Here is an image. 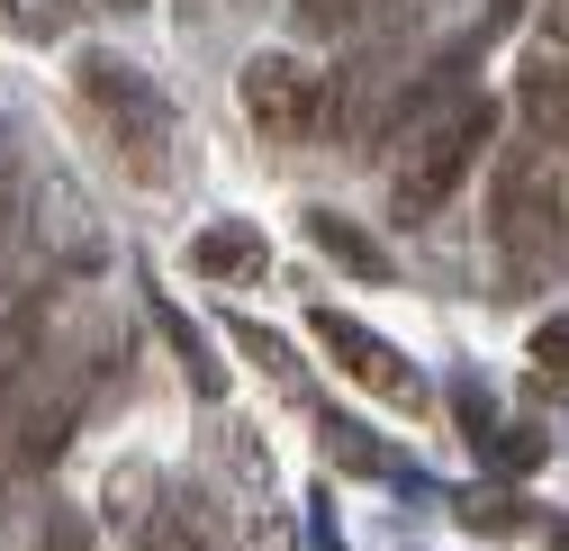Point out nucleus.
Returning <instances> with one entry per match:
<instances>
[{"label":"nucleus","mask_w":569,"mask_h":551,"mask_svg":"<svg viewBox=\"0 0 569 551\" xmlns=\"http://www.w3.org/2000/svg\"><path fill=\"white\" fill-rule=\"evenodd\" d=\"M497 146V100L470 82H416L398 127H389V218L425 227L435 209H452V190L479 172V154Z\"/></svg>","instance_id":"nucleus-1"},{"label":"nucleus","mask_w":569,"mask_h":551,"mask_svg":"<svg viewBox=\"0 0 569 551\" xmlns=\"http://www.w3.org/2000/svg\"><path fill=\"white\" fill-rule=\"evenodd\" d=\"M488 253H497V290L533 299L569 271V154L525 136L497 154L488 181Z\"/></svg>","instance_id":"nucleus-2"},{"label":"nucleus","mask_w":569,"mask_h":551,"mask_svg":"<svg viewBox=\"0 0 569 551\" xmlns=\"http://www.w3.org/2000/svg\"><path fill=\"white\" fill-rule=\"evenodd\" d=\"M73 109H82V127L100 136V154H109L136 190L172 181L181 118H172V100L136 73L127 54H109V46H82V54H73Z\"/></svg>","instance_id":"nucleus-3"},{"label":"nucleus","mask_w":569,"mask_h":551,"mask_svg":"<svg viewBox=\"0 0 569 551\" xmlns=\"http://www.w3.org/2000/svg\"><path fill=\"white\" fill-rule=\"evenodd\" d=\"M100 380H109V334H82L73 353H63V343H46V362L28 371L19 407H10V434H0V443H10V470H54L63 443L82 434Z\"/></svg>","instance_id":"nucleus-4"},{"label":"nucleus","mask_w":569,"mask_h":551,"mask_svg":"<svg viewBox=\"0 0 569 551\" xmlns=\"http://www.w3.org/2000/svg\"><path fill=\"white\" fill-rule=\"evenodd\" d=\"M236 91H244V118L271 136V146H326V136H335V82H326V63H308L290 46H262Z\"/></svg>","instance_id":"nucleus-5"},{"label":"nucleus","mask_w":569,"mask_h":551,"mask_svg":"<svg viewBox=\"0 0 569 551\" xmlns=\"http://www.w3.org/2000/svg\"><path fill=\"white\" fill-rule=\"evenodd\" d=\"M308 334L326 343V362H335L352 389H362V398H380V407H407V417H425V398H435V389H425V371L398 353L389 334L352 325L343 308H308Z\"/></svg>","instance_id":"nucleus-6"},{"label":"nucleus","mask_w":569,"mask_h":551,"mask_svg":"<svg viewBox=\"0 0 569 551\" xmlns=\"http://www.w3.org/2000/svg\"><path fill=\"white\" fill-rule=\"evenodd\" d=\"M28 236H37V253L63 271V281H82V271L109 262V236H100V218H91V199L63 181V172H46V181L28 190Z\"/></svg>","instance_id":"nucleus-7"},{"label":"nucleus","mask_w":569,"mask_h":551,"mask_svg":"<svg viewBox=\"0 0 569 551\" xmlns=\"http://www.w3.org/2000/svg\"><path fill=\"white\" fill-rule=\"evenodd\" d=\"M54 325H63V290H54V281H37L28 299H10V308H0V434H10V407H19L28 371L46 362Z\"/></svg>","instance_id":"nucleus-8"},{"label":"nucleus","mask_w":569,"mask_h":551,"mask_svg":"<svg viewBox=\"0 0 569 551\" xmlns=\"http://www.w3.org/2000/svg\"><path fill=\"white\" fill-rule=\"evenodd\" d=\"M136 551H227V515L208 479H181V489L154 507V524L136 533Z\"/></svg>","instance_id":"nucleus-9"},{"label":"nucleus","mask_w":569,"mask_h":551,"mask_svg":"<svg viewBox=\"0 0 569 551\" xmlns=\"http://www.w3.org/2000/svg\"><path fill=\"white\" fill-rule=\"evenodd\" d=\"M452 417H461V443H470L488 470H533V461H542V434H533V425H507V417L488 407L479 380H452Z\"/></svg>","instance_id":"nucleus-10"},{"label":"nucleus","mask_w":569,"mask_h":551,"mask_svg":"<svg viewBox=\"0 0 569 551\" xmlns=\"http://www.w3.org/2000/svg\"><path fill=\"white\" fill-rule=\"evenodd\" d=\"M190 271H199V281H218V290H253L262 271H271V236L244 227V218H218V227L190 236Z\"/></svg>","instance_id":"nucleus-11"},{"label":"nucleus","mask_w":569,"mask_h":551,"mask_svg":"<svg viewBox=\"0 0 569 551\" xmlns=\"http://www.w3.org/2000/svg\"><path fill=\"white\" fill-rule=\"evenodd\" d=\"M516 109H525V127L542 136V146L569 154V63H560V54L533 46V54L516 63Z\"/></svg>","instance_id":"nucleus-12"},{"label":"nucleus","mask_w":569,"mask_h":551,"mask_svg":"<svg viewBox=\"0 0 569 551\" xmlns=\"http://www.w3.org/2000/svg\"><path fill=\"white\" fill-rule=\"evenodd\" d=\"M308 244H317L326 262H343L352 281H371V290H389V281H398V262L380 253V236H371V227H352L343 209H308Z\"/></svg>","instance_id":"nucleus-13"},{"label":"nucleus","mask_w":569,"mask_h":551,"mask_svg":"<svg viewBox=\"0 0 569 551\" xmlns=\"http://www.w3.org/2000/svg\"><path fill=\"white\" fill-rule=\"evenodd\" d=\"M317 443H326V461H335V470H352V479H416V461H407L398 443L362 434L352 417H317Z\"/></svg>","instance_id":"nucleus-14"},{"label":"nucleus","mask_w":569,"mask_h":551,"mask_svg":"<svg viewBox=\"0 0 569 551\" xmlns=\"http://www.w3.org/2000/svg\"><path fill=\"white\" fill-rule=\"evenodd\" d=\"M146 308H154V325H163V343H172V353H181V380L199 389V398H227V362L218 353H208V334L163 299V290H146Z\"/></svg>","instance_id":"nucleus-15"},{"label":"nucleus","mask_w":569,"mask_h":551,"mask_svg":"<svg viewBox=\"0 0 569 551\" xmlns=\"http://www.w3.org/2000/svg\"><path fill=\"white\" fill-rule=\"evenodd\" d=\"M154 507H163V479H154L146 461H118V470H109V489H100V515L136 542V533L154 524Z\"/></svg>","instance_id":"nucleus-16"},{"label":"nucleus","mask_w":569,"mask_h":551,"mask_svg":"<svg viewBox=\"0 0 569 551\" xmlns=\"http://www.w3.org/2000/svg\"><path fill=\"white\" fill-rule=\"evenodd\" d=\"M227 343H236V353H253V371H271L280 389H299V398H308V371H299V353H290V343H280V325L227 317Z\"/></svg>","instance_id":"nucleus-17"},{"label":"nucleus","mask_w":569,"mask_h":551,"mask_svg":"<svg viewBox=\"0 0 569 551\" xmlns=\"http://www.w3.org/2000/svg\"><path fill=\"white\" fill-rule=\"evenodd\" d=\"M452 515H461L470 533H525V524H533V507H525L516 489H461Z\"/></svg>","instance_id":"nucleus-18"},{"label":"nucleus","mask_w":569,"mask_h":551,"mask_svg":"<svg viewBox=\"0 0 569 551\" xmlns=\"http://www.w3.org/2000/svg\"><path fill=\"white\" fill-rule=\"evenodd\" d=\"M371 10H380V0H290V28L299 37H352Z\"/></svg>","instance_id":"nucleus-19"},{"label":"nucleus","mask_w":569,"mask_h":551,"mask_svg":"<svg viewBox=\"0 0 569 551\" xmlns=\"http://www.w3.org/2000/svg\"><path fill=\"white\" fill-rule=\"evenodd\" d=\"M28 218V172H19V146H10V127H0V271H10V236Z\"/></svg>","instance_id":"nucleus-20"},{"label":"nucleus","mask_w":569,"mask_h":551,"mask_svg":"<svg viewBox=\"0 0 569 551\" xmlns=\"http://www.w3.org/2000/svg\"><path fill=\"white\" fill-rule=\"evenodd\" d=\"M28 551H100V524L82 515V507H46L37 515V542Z\"/></svg>","instance_id":"nucleus-21"},{"label":"nucleus","mask_w":569,"mask_h":551,"mask_svg":"<svg viewBox=\"0 0 569 551\" xmlns=\"http://www.w3.org/2000/svg\"><path fill=\"white\" fill-rule=\"evenodd\" d=\"M533 371L542 380H569V317H542L533 325Z\"/></svg>","instance_id":"nucleus-22"},{"label":"nucleus","mask_w":569,"mask_h":551,"mask_svg":"<svg viewBox=\"0 0 569 551\" xmlns=\"http://www.w3.org/2000/svg\"><path fill=\"white\" fill-rule=\"evenodd\" d=\"M533 46L542 54H569V0H533Z\"/></svg>","instance_id":"nucleus-23"},{"label":"nucleus","mask_w":569,"mask_h":551,"mask_svg":"<svg viewBox=\"0 0 569 551\" xmlns=\"http://www.w3.org/2000/svg\"><path fill=\"white\" fill-rule=\"evenodd\" d=\"M0 37H46V10H28V0H0Z\"/></svg>","instance_id":"nucleus-24"},{"label":"nucleus","mask_w":569,"mask_h":551,"mask_svg":"<svg viewBox=\"0 0 569 551\" xmlns=\"http://www.w3.org/2000/svg\"><path fill=\"white\" fill-rule=\"evenodd\" d=\"M516 19H533V0H488V28H516Z\"/></svg>","instance_id":"nucleus-25"},{"label":"nucleus","mask_w":569,"mask_h":551,"mask_svg":"<svg viewBox=\"0 0 569 551\" xmlns=\"http://www.w3.org/2000/svg\"><path fill=\"white\" fill-rule=\"evenodd\" d=\"M317 542H326V551H343V533H335V498H317Z\"/></svg>","instance_id":"nucleus-26"},{"label":"nucleus","mask_w":569,"mask_h":551,"mask_svg":"<svg viewBox=\"0 0 569 551\" xmlns=\"http://www.w3.org/2000/svg\"><path fill=\"white\" fill-rule=\"evenodd\" d=\"M172 10H181V28H199V19H208V0H172Z\"/></svg>","instance_id":"nucleus-27"},{"label":"nucleus","mask_w":569,"mask_h":551,"mask_svg":"<svg viewBox=\"0 0 569 551\" xmlns=\"http://www.w3.org/2000/svg\"><path fill=\"white\" fill-rule=\"evenodd\" d=\"M109 10H136V0H109Z\"/></svg>","instance_id":"nucleus-28"}]
</instances>
